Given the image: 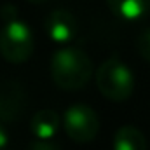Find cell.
<instances>
[{"mask_svg": "<svg viewBox=\"0 0 150 150\" xmlns=\"http://www.w3.org/2000/svg\"><path fill=\"white\" fill-rule=\"evenodd\" d=\"M26 2H30V4H44L47 0H26Z\"/></svg>", "mask_w": 150, "mask_h": 150, "instance_id": "cell-13", "label": "cell"}, {"mask_svg": "<svg viewBox=\"0 0 150 150\" xmlns=\"http://www.w3.org/2000/svg\"><path fill=\"white\" fill-rule=\"evenodd\" d=\"M107 5L124 21H138L150 12V0H107Z\"/></svg>", "mask_w": 150, "mask_h": 150, "instance_id": "cell-7", "label": "cell"}, {"mask_svg": "<svg viewBox=\"0 0 150 150\" xmlns=\"http://www.w3.org/2000/svg\"><path fill=\"white\" fill-rule=\"evenodd\" d=\"M30 150H61V147L51 142V138H37L30 143Z\"/></svg>", "mask_w": 150, "mask_h": 150, "instance_id": "cell-11", "label": "cell"}, {"mask_svg": "<svg viewBox=\"0 0 150 150\" xmlns=\"http://www.w3.org/2000/svg\"><path fill=\"white\" fill-rule=\"evenodd\" d=\"M59 126H61L59 115H58V112H54L51 108L38 110L32 117V122H30L32 133L37 138H52L56 134V131L59 129Z\"/></svg>", "mask_w": 150, "mask_h": 150, "instance_id": "cell-8", "label": "cell"}, {"mask_svg": "<svg viewBox=\"0 0 150 150\" xmlns=\"http://www.w3.org/2000/svg\"><path fill=\"white\" fill-rule=\"evenodd\" d=\"M33 49V33L25 21H21L18 16L4 19V26L0 30V54L9 63L19 65L28 61Z\"/></svg>", "mask_w": 150, "mask_h": 150, "instance_id": "cell-2", "label": "cell"}, {"mask_svg": "<svg viewBox=\"0 0 150 150\" xmlns=\"http://www.w3.org/2000/svg\"><path fill=\"white\" fill-rule=\"evenodd\" d=\"M136 49H138L140 56H142L145 61L150 63V28L143 30V32L138 35V38H136Z\"/></svg>", "mask_w": 150, "mask_h": 150, "instance_id": "cell-10", "label": "cell"}, {"mask_svg": "<svg viewBox=\"0 0 150 150\" xmlns=\"http://www.w3.org/2000/svg\"><path fill=\"white\" fill-rule=\"evenodd\" d=\"M96 86L105 98L112 101H126L134 91V75L119 58H110L98 68Z\"/></svg>", "mask_w": 150, "mask_h": 150, "instance_id": "cell-3", "label": "cell"}, {"mask_svg": "<svg viewBox=\"0 0 150 150\" xmlns=\"http://www.w3.org/2000/svg\"><path fill=\"white\" fill-rule=\"evenodd\" d=\"M51 79L63 91H79L93 77L91 58L77 47H61L52 54Z\"/></svg>", "mask_w": 150, "mask_h": 150, "instance_id": "cell-1", "label": "cell"}, {"mask_svg": "<svg viewBox=\"0 0 150 150\" xmlns=\"http://www.w3.org/2000/svg\"><path fill=\"white\" fill-rule=\"evenodd\" d=\"M26 108V93L21 84L7 80L0 86V120L12 122L19 119Z\"/></svg>", "mask_w": 150, "mask_h": 150, "instance_id": "cell-5", "label": "cell"}, {"mask_svg": "<svg viewBox=\"0 0 150 150\" xmlns=\"http://www.w3.org/2000/svg\"><path fill=\"white\" fill-rule=\"evenodd\" d=\"M113 150H147V138L138 127L122 126L113 134Z\"/></svg>", "mask_w": 150, "mask_h": 150, "instance_id": "cell-9", "label": "cell"}, {"mask_svg": "<svg viewBox=\"0 0 150 150\" xmlns=\"http://www.w3.org/2000/svg\"><path fill=\"white\" fill-rule=\"evenodd\" d=\"M63 129L70 140L77 143H87L94 140L100 131L98 113L84 103H75L68 107L63 115Z\"/></svg>", "mask_w": 150, "mask_h": 150, "instance_id": "cell-4", "label": "cell"}, {"mask_svg": "<svg viewBox=\"0 0 150 150\" xmlns=\"http://www.w3.org/2000/svg\"><path fill=\"white\" fill-rule=\"evenodd\" d=\"M7 142H9V136H7V131L4 129V126H0V150L5 149V145H7Z\"/></svg>", "mask_w": 150, "mask_h": 150, "instance_id": "cell-12", "label": "cell"}, {"mask_svg": "<svg viewBox=\"0 0 150 150\" xmlns=\"http://www.w3.org/2000/svg\"><path fill=\"white\" fill-rule=\"evenodd\" d=\"M45 32L52 42L67 44L77 35V21L65 9H54L45 18Z\"/></svg>", "mask_w": 150, "mask_h": 150, "instance_id": "cell-6", "label": "cell"}]
</instances>
